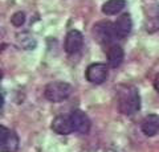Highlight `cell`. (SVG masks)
I'll return each mask as SVG.
<instances>
[{"label":"cell","instance_id":"cell-11","mask_svg":"<svg viewBox=\"0 0 159 152\" xmlns=\"http://www.w3.org/2000/svg\"><path fill=\"white\" fill-rule=\"evenodd\" d=\"M106 56H107V63L110 67H118L123 61V57H125V53H123V49L121 45L118 44H111L110 46H107L105 49Z\"/></svg>","mask_w":159,"mask_h":152},{"label":"cell","instance_id":"cell-3","mask_svg":"<svg viewBox=\"0 0 159 152\" xmlns=\"http://www.w3.org/2000/svg\"><path fill=\"white\" fill-rule=\"evenodd\" d=\"M93 37L99 45L103 48L110 46L111 44H116V35H114L113 23L110 21H99L93 27Z\"/></svg>","mask_w":159,"mask_h":152},{"label":"cell","instance_id":"cell-12","mask_svg":"<svg viewBox=\"0 0 159 152\" xmlns=\"http://www.w3.org/2000/svg\"><path fill=\"white\" fill-rule=\"evenodd\" d=\"M142 132L146 136H154L159 131V115L157 114H148L143 118L141 123Z\"/></svg>","mask_w":159,"mask_h":152},{"label":"cell","instance_id":"cell-9","mask_svg":"<svg viewBox=\"0 0 159 152\" xmlns=\"http://www.w3.org/2000/svg\"><path fill=\"white\" fill-rule=\"evenodd\" d=\"M145 29L148 33L159 31V4L145 8Z\"/></svg>","mask_w":159,"mask_h":152},{"label":"cell","instance_id":"cell-17","mask_svg":"<svg viewBox=\"0 0 159 152\" xmlns=\"http://www.w3.org/2000/svg\"><path fill=\"white\" fill-rule=\"evenodd\" d=\"M2 78H3V72H2V69H0V81H2Z\"/></svg>","mask_w":159,"mask_h":152},{"label":"cell","instance_id":"cell-2","mask_svg":"<svg viewBox=\"0 0 159 152\" xmlns=\"http://www.w3.org/2000/svg\"><path fill=\"white\" fill-rule=\"evenodd\" d=\"M72 91H73V87L68 82L56 81V82L48 83L45 86V89H44V97L49 102L58 103V102L66 101L72 95Z\"/></svg>","mask_w":159,"mask_h":152},{"label":"cell","instance_id":"cell-7","mask_svg":"<svg viewBox=\"0 0 159 152\" xmlns=\"http://www.w3.org/2000/svg\"><path fill=\"white\" fill-rule=\"evenodd\" d=\"M84 45V36L80 31L72 29L68 32V35L65 37V44H64V49L68 54H76L81 50V48Z\"/></svg>","mask_w":159,"mask_h":152},{"label":"cell","instance_id":"cell-1","mask_svg":"<svg viewBox=\"0 0 159 152\" xmlns=\"http://www.w3.org/2000/svg\"><path fill=\"white\" fill-rule=\"evenodd\" d=\"M117 106L121 114L133 115L141 109V97L137 87L131 85H119L117 87Z\"/></svg>","mask_w":159,"mask_h":152},{"label":"cell","instance_id":"cell-6","mask_svg":"<svg viewBox=\"0 0 159 152\" xmlns=\"http://www.w3.org/2000/svg\"><path fill=\"white\" fill-rule=\"evenodd\" d=\"M69 118H70V122H72L73 132H78V134H82V135L89 134L92 127V122L89 119L88 114H85L81 110H74L69 115Z\"/></svg>","mask_w":159,"mask_h":152},{"label":"cell","instance_id":"cell-8","mask_svg":"<svg viewBox=\"0 0 159 152\" xmlns=\"http://www.w3.org/2000/svg\"><path fill=\"white\" fill-rule=\"evenodd\" d=\"M113 29H114V35H116V38H122L127 37L130 35L131 29H133V21L129 13H123L121 15L116 21L113 23Z\"/></svg>","mask_w":159,"mask_h":152},{"label":"cell","instance_id":"cell-16","mask_svg":"<svg viewBox=\"0 0 159 152\" xmlns=\"http://www.w3.org/2000/svg\"><path fill=\"white\" fill-rule=\"evenodd\" d=\"M3 105H4V97H3L2 94H0V109L3 107Z\"/></svg>","mask_w":159,"mask_h":152},{"label":"cell","instance_id":"cell-5","mask_svg":"<svg viewBox=\"0 0 159 152\" xmlns=\"http://www.w3.org/2000/svg\"><path fill=\"white\" fill-rule=\"evenodd\" d=\"M107 76H109V66L102 62L92 63V65L88 66V69L85 72L86 80L90 83H94V85L103 83L107 80Z\"/></svg>","mask_w":159,"mask_h":152},{"label":"cell","instance_id":"cell-4","mask_svg":"<svg viewBox=\"0 0 159 152\" xmlns=\"http://www.w3.org/2000/svg\"><path fill=\"white\" fill-rule=\"evenodd\" d=\"M19 150V136L16 132L0 124V152H16Z\"/></svg>","mask_w":159,"mask_h":152},{"label":"cell","instance_id":"cell-15","mask_svg":"<svg viewBox=\"0 0 159 152\" xmlns=\"http://www.w3.org/2000/svg\"><path fill=\"white\" fill-rule=\"evenodd\" d=\"M154 87H155V90L159 93V73L157 74V77L154 78Z\"/></svg>","mask_w":159,"mask_h":152},{"label":"cell","instance_id":"cell-10","mask_svg":"<svg viewBox=\"0 0 159 152\" xmlns=\"http://www.w3.org/2000/svg\"><path fill=\"white\" fill-rule=\"evenodd\" d=\"M51 128L58 135H69L73 132L72 122L69 115H58L52 120Z\"/></svg>","mask_w":159,"mask_h":152},{"label":"cell","instance_id":"cell-14","mask_svg":"<svg viewBox=\"0 0 159 152\" xmlns=\"http://www.w3.org/2000/svg\"><path fill=\"white\" fill-rule=\"evenodd\" d=\"M11 23L15 27H21L25 23V13L24 12H16L13 13V16L11 17Z\"/></svg>","mask_w":159,"mask_h":152},{"label":"cell","instance_id":"cell-13","mask_svg":"<svg viewBox=\"0 0 159 152\" xmlns=\"http://www.w3.org/2000/svg\"><path fill=\"white\" fill-rule=\"evenodd\" d=\"M126 7V0H107L102 6V13L106 16L117 15Z\"/></svg>","mask_w":159,"mask_h":152}]
</instances>
